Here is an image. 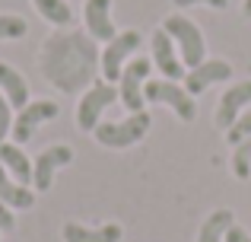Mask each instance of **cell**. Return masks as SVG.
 <instances>
[{
	"label": "cell",
	"mask_w": 251,
	"mask_h": 242,
	"mask_svg": "<svg viewBox=\"0 0 251 242\" xmlns=\"http://www.w3.org/2000/svg\"><path fill=\"white\" fill-rule=\"evenodd\" d=\"M96 61H99L96 42L80 35V32L54 35L45 45V54H42V67L48 70V80L64 93H76L86 83H92Z\"/></svg>",
	"instance_id": "cell-1"
},
{
	"label": "cell",
	"mask_w": 251,
	"mask_h": 242,
	"mask_svg": "<svg viewBox=\"0 0 251 242\" xmlns=\"http://www.w3.org/2000/svg\"><path fill=\"white\" fill-rule=\"evenodd\" d=\"M159 29L169 32V38L175 42V48H178V54H181V61H184L188 70H194L197 64L207 61V42H203V32L194 19L181 16V13H169Z\"/></svg>",
	"instance_id": "cell-2"
},
{
	"label": "cell",
	"mask_w": 251,
	"mask_h": 242,
	"mask_svg": "<svg viewBox=\"0 0 251 242\" xmlns=\"http://www.w3.org/2000/svg\"><path fill=\"white\" fill-rule=\"evenodd\" d=\"M150 124H153L150 112H134L121 121H102L92 134H96V143H102L105 150H127L147 137Z\"/></svg>",
	"instance_id": "cell-3"
},
{
	"label": "cell",
	"mask_w": 251,
	"mask_h": 242,
	"mask_svg": "<svg viewBox=\"0 0 251 242\" xmlns=\"http://www.w3.org/2000/svg\"><path fill=\"white\" fill-rule=\"evenodd\" d=\"M140 45H143V35L137 29L118 32V35L102 48V54H99V67H102V77H105V80H108V83H118V80H121V70L137 57V48H140Z\"/></svg>",
	"instance_id": "cell-4"
},
{
	"label": "cell",
	"mask_w": 251,
	"mask_h": 242,
	"mask_svg": "<svg viewBox=\"0 0 251 242\" xmlns=\"http://www.w3.org/2000/svg\"><path fill=\"white\" fill-rule=\"evenodd\" d=\"M143 99L156 102V106H169L184 124L197 118V99L184 86H178L175 80H166V77H162V80H147V86H143Z\"/></svg>",
	"instance_id": "cell-5"
},
{
	"label": "cell",
	"mask_w": 251,
	"mask_h": 242,
	"mask_svg": "<svg viewBox=\"0 0 251 242\" xmlns=\"http://www.w3.org/2000/svg\"><path fill=\"white\" fill-rule=\"evenodd\" d=\"M150 74H153V61L150 57L137 54L127 67L121 70V80L115 83L118 86V102L127 108L130 115L134 112H147V99H143V86H147Z\"/></svg>",
	"instance_id": "cell-6"
},
{
	"label": "cell",
	"mask_w": 251,
	"mask_h": 242,
	"mask_svg": "<svg viewBox=\"0 0 251 242\" xmlns=\"http://www.w3.org/2000/svg\"><path fill=\"white\" fill-rule=\"evenodd\" d=\"M115 102H118V86L115 83H108V80L92 83V86L83 93L80 106H76V124H80V131H96L99 124H102L105 108H111Z\"/></svg>",
	"instance_id": "cell-7"
},
{
	"label": "cell",
	"mask_w": 251,
	"mask_h": 242,
	"mask_svg": "<svg viewBox=\"0 0 251 242\" xmlns=\"http://www.w3.org/2000/svg\"><path fill=\"white\" fill-rule=\"evenodd\" d=\"M57 102L54 99H32L25 108H19V115L13 118V131H10V137H13V143H25V140H32V134L38 131V124H45V121H51V118H57Z\"/></svg>",
	"instance_id": "cell-8"
},
{
	"label": "cell",
	"mask_w": 251,
	"mask_h": 242,
	"mask_svg": "<svg viewBox=\"0 0 251 242\" xmlns=\"http://www.w3.org/2000/svg\"><path fill=\"white\" fill-rule=\"evenodd\" d=\"M70 162H74V150H70L67 143L45 147L42 153L35 156V162H32V188H35V191H48L54 175H57V169L70 166Z\"/></svg>",
	"instance_id": "cell-9"
},
{
	"label": "cell",
	"mask_w": 251,
	"mask_h": 242,
	"mask_svg": "<svg viewBox=\"0 0 251 242\" xmlns=\"http://www.w3.org/2000/svg\"><path fill=\"white\" fill-rule=\"evenodd\" d=\"M150 61H153V67H159V74H166V80H184V74H188V67H184L181 54H178L175 42L169 38L166 29H156L153 38H150Z\"/></svg>",
	"instance_id": "cell-10"
},
{
	"label": "cell",
	"mask_w": 251,
	"mask_h": 242,
	"mask_svg": "<svg viewBox=\"0 0 251 242\" xmlns=\"http://www.w3.org/2000/svg\"><path fill=\"white\" fill-rule=\"evenodd\" d=\"M248 106H251V80L232 83V86L220 96V102H216V112H213L216 128H220V131H229L235 121H239L242 112H248Z\"/></svg>",
	"instance_id": "cell-11"
},
{
	"label": "cell",
	"mask_w": 251,
	"mask_h": 242,
	"mask_svg": "<svg viewBox=\"0 0 251 242\" xmlns=\"http://www.w3.org/2000/svg\"><path fill=\"white\" fill-rule=\"evenodd\" d=\"M232 77V64L223 61V57H207L203 64H197L194 70L184 74V89L191 96H201L203 89H210L213 83H226Z\"/></svg>",
	"instance_id": "cell-12"
},
{
	"label": "cell",
	"mask_w": 251,
	"mask_h": 242,
	"mask_svg": "<svg viewBox=\"0 0 251 242\" xmlns=\"http://www.w3.org/2000/svg\"><path fill=\"white\" fill-rule=\"evenodd\" d=\"M83 23L92 42H105L118 35L115 23H111V0H86L83 3Z\"/></svg>",
	"instance_id": "cell-13"
},
{
	"label": "cell",
	"mask_w": 251,
	"mask_h": 242,
	"mask_svg": "<svg viewBox=\"0 0 251 242\" xmlns=\"http://www.w3.org/2000/svg\"><path fill=\"white\" fill-rule=\"evenodd\" d=\"M64 242H121V226L102 223V226H83V223H64Z\"/></svg>",
	"instance_id": "cell-14"
},
{
	"label": "cell",
	"mask_w": 251,
	"mask_h": 242,
	"mask_svg": "<svg viewBox=\"0 0 251 242\" xmlns=\"http://www.w3.org/2000/svg\"><path fill=\"white\" fill-rule=\"evenodd\" d=\"M0 166L19 182V185H29L32 188V160L25 156V150L19 143H0Z\"/></svg>",
	"instance_id": "cell-15"
},
{
	"label": "cell",
	"mask_w": 251,
	"mask_h": 242,
	"mask_svg": "<svg viewBox=\"0 0 251 242\" xmlns=\"http://www.w3.org/2000/svg\"><path fill=\"white\" fill-rule=\"evenodd\" d=\"M0 93L6 96V102H10L13 108H25L32 102L25 77L19 74L16 67H10V64H0Z\"/></svg>",
	"instance_id": "cell-16"
},
{
	"label": "cell",
	"mask_w": 251,
	"mask_h": 242,
	"mask_svg": "<svg viewBox=\"0 0 251 242\" xmlns=\"http://www.w3.org/2000/svg\"><path fill=\"white\" fill-rule=\"evenodd\" d=\"M0 201H3L10 211H29L35 204V191L29 185H19L3 166H0Z\"/></svg>",
	"instance_id": "cell-17"
},
{
	"label": "cell",
	"mask_w": 251,
	"mask_h": 242,
	"mask_svg": "<svg viewBox=\"0 0 251 242\" xmlns=\"http://www.w3.org/2000/svg\"><path fill=\"white\" fill-rule=\"evenodd\" d=\"M235 226V214L229 207H220L213 211L197 230V242H226V233Z\"/></svg>",
	"instance_id": "cell-18"
},
{
	"label": "cell",
	"mask_w": 251,
	"mask_h": 242,
	"mask_svg": "<svg viewBox=\"0 0 251 242\" xmlns=\"http://www.w3.org/2000/svg\"><path fill=\"white\" fill-rule=\"evenodd\" d=\"M35 3V10L42 13V19L45 23H51V26H70L74 23V10H70V3L67 0H32Z\"/></svg>",
	"instance_id": "cell-19"
},
{
	"label": "cell",
	"mask_w": 251,
	"mask_h": 242,
	"mask_svg": "<svg viewBox=\"0 0 251 242\" xmlns=\"http://www.w3.org/2000/svg\"><path fill=\"white\" fill-rule=\"evenodd\" d=\"M232 172H235V179H242V182L251 179V137L235 143V150H232Z\"/></svg>",
	"instance_id": "cell-20"
},
{
	"label": "cell",
	"mask_w": 251,
	"mask_h": 242,
	"mask_svg": "<svg viewBox=\"0 0 251 242\" xmlns=\"http://www.w3.org/2000/svg\"><path fill=\"white\" fill-rule=\"evenodd\" d=\"M29 32V23L16 13H0V42L3 38H23Z\"/></svg>",
	"instance_id": "cell-21"
},
{
	"label": "cell",
	"mask_w": 251,
	"mask_h": 242,
	"mask_svg": "<svg viewBox=\"0 0 251 242\" xmlns=\"http://www.w3.org/2000/svg\"><path fill=\"white\" fill-rule=\"evenodd\" d=\"M245 137H251V108H248V112H242L239 121H235L232 128L226 131V140L232 143V147H235L239 140H245Z\"/></svg>",
	"instance_id": "cell-22"
},
{
	"label": "cell",
	"mask_w": 251,
	"mask_h": 242,
	"mask_svg": "<svg viewBox=\"0 0 251 242\" xmlns=\"http://www.w3.org/2000/svg\"><path fill=\"white\" fill-rule=\"evenodd\" d=\"M10 131H13V106L6 102V96L0 93V143L6 140Z\"/></svg>",
	"instance_id": "cell-23"
},
{
	"label": "cell",
	"mask_w": 251,
	"mask_h": 242,
	"mask_svg": "<svg viewBox=\"0 0 251 242\" xmlns=\"http://www.w3.org/2000/svg\"><path fill=\"white\" fill-rule=\"evenodd\" d=\"M210 6V10H226L229 0H175V6Z\"/></svg>",
	"instance_id": "cell-24"
},
{
	"label": "cell",
	"mask_w": 251,
	"mask_h": 242,
	"mask_svg": "<svg viewBox=\"0 0 251 242\" xmlns=\"http://www.w3.org/2000/svg\"><path fill=\"white\" fill-rule=\"evenodd\" d=\"M226 242H251V233L245 230V226H239V223H235L232 230L226 233Z\"/></svg>",
	"instance_id": "cell-25"
},
{
	"label": "cell",
	"mask_w": 251,
	"mask_h": 242,
	"mask_svg": "<svg viewBox=\"0 0 251 242\" xmlns=\"http://www.w3.org/2000/svg\"><path fill=\"white\" fill-rule=\"evenodd\" d=\"M13 226H16V220H13V211L3 204V201H0V230H6V233H10Z\"/></svg>",
	"instance_id": "cell-26"
},
{
	"label": "cell",
	"mask_w": 251,
	"mask_h": 242,
	"mask_svg": "<svg viewBox=\"0 0 251 242\" xmlns=\"http://www.w3.org/2000/svg\"><path fill=\"white\" fill-rule=\"evenodd\" d=\"M242 16L251 19V0H242Z\"/></svg>",
	"instance_id": "cell-27"
}]
</instances>
